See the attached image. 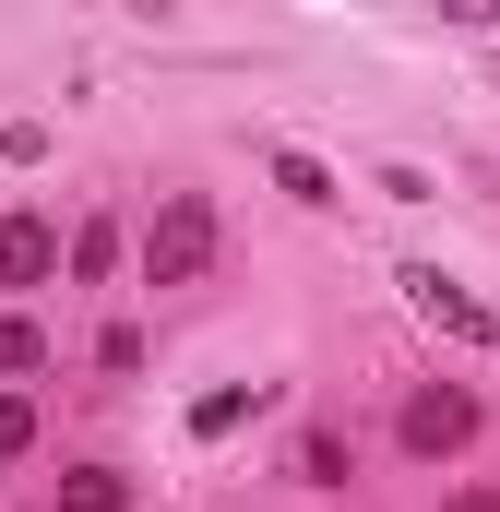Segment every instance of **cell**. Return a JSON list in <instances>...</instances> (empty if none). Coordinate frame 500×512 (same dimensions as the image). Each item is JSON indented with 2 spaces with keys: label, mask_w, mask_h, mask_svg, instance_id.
Wrapping results in <instances>:
<instances>
[{
  "label": "cell",
  "mask_w": 500,
  "mask_h": 512,
  "mask_svg": "<svg viewBox=\"0 0 500 512\" xmlns=\"http://www.w3.org/2000/svg\"><path fill=\"white\" fill-rule=\"evenodd\" d=\"M405 298H417V322H441L453 346H489V358H500V310L477 298V286H453L441 262H405Z\"/></svg>",
  "instance_id": "obj_1"
},
{
  "label": "cell",
  "mask_w": 500,
  "mask_h": 512,
  "mask_svg": "<svg viewBox=\"0 0 500 512\" xmlns=\"http://www.w3.org/2000/svg\"><path fill=\"white\" fill-rule=\"evenodd\" d=\"M203 262H215V203H203V191H179V203L155 215V239H143V274H155V286H191Z\"/></svg>",
  "instance_id": "obj_2"
},
{
  "label": "cell",
  "mask_w": 500,
  "mask_h": 512,
  "mask_svg": "<svg viewBox=\"0 0 500 512\" xmlns=\"http://www.w3.org/2000/svg\"><path fill=\"white\" fill-rule=\"evenodd\" d=\"M465 441H477V393H453V382L405 393V453H417V465H441V453H465Z\"/></svg>",
  "instance_id": "obj_3"
},
{
  "label": "cell",
  "mask_w": 500,
  "mask_h": 512,
  "mask_svg": "<svg viewBox=\"0 0 500 512\" xmlns=\"http://www.w3.org/2000/svg\"><path fill=\"white\" fill-rule=\"evenodd\" d=\"M48 262H60V227H48V215H12V227H0V274H12V286H36Z\"/></svg>",
  "instance_id": "obj_4"
},
{
  "label": "cell",
  "mask_w": 500,
  "mask_h": 512,
  "mask_svg": "<svg viewBox=\"0 0 500 512\" xmlns=\"http://www.w3.org/2000/svg\"><path fill=\"white\" fill-rule=\"evenodd\" d=\"M250 405H262V382H227V393H203V405H191V441H227V429H239Z\"/></svg>",
  "instance_id": "obj_5"
},
{
  "label": "cell",
  "mask_w": 500,
  "mask_h": 512,
  "mask_svg": "<svg viewBox=\"0 0 500 512\" xmlns=\"http://www.w3.org/2000/svg\"><path fill=\"white\" fill-rule=\"evenodd\" d=\"M274 179H286V203H334V167L298 155V143H274Z\"/></svg>",
  "instance_id": "obj_6"
},
{
  "label": "cell",
  "mask_w": 500,
  "mask_h": 512,
  "mask_svg": "<svg viewBox=\"0 0 500 512\" xmlns=\"http://www.w3.org/2000/svg\"><path fill=\"white\" fill-rule=\"evenodd\" d=\"M60 512H131V489L108 465H84V477H60Z\"/></svg>",
  "instance_id": "obj_7"
},
{
  "label": "cell",
  "mask_w": 500,
  "mask_h": 512,
  "mask_svg": "<svg viewBox=\"0 0 500 512\" xmlns=\"http://www.w3.org/2000/svg\"><path fill=\"white\" fill-rule=\"evenodd\" d=\"M298 477H310V489H346V441L310 429V441H298Z\"/></svg>",
  "instance_id": "obj_8"
},
{
  "label": "cell",
  "mask_w": 500,
  "mask_h": 512,
  "mask_svg": "<svg viewBox=\"0 0 500 512\" xmlns=\"http://www.w3.org/2000/svg\"><path fill=\"white\" fill-rule=\"evenodd\" d=\"M24 370H48V334L36 322H0V382H24Z\"/></svg>",
  "instance_id": "obj_9"
},
{
  "label": "cell",
  "mask_w": 500,
  "mask_h": 512,
  "mask_svg": "<svg viewBox=\"0 0 500 512\" xmlns=\"http://www.w3.org/2000/svg\"><path fill=\"white\" fill-rule=\"evenodd\" d=\"M24 441H36V405H24V393H0V465H12Z\"/></svg>",
  "instance_id": "obj_10"
},
{
  "label": "cell",
  "mask_w": 500,
  "mask_h": 512,
  "mask_svg": "<svg viewBox=\"0 0 500 512\" xmlns=\"http://www.w3.org/2000/svg\"><path fill=\"white\" fill-rule=\"evenodd\" d=\"M453 512H500V489H453Z\"/></svg>",
  "instance_id": "obj_11"
}]
</instances>
